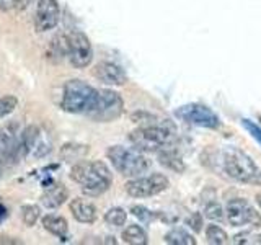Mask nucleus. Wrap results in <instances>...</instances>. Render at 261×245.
Masks as SVG:
<instances>
[{
	"label": "nucleus",
	"mask_w": 261,
	"mask_h": 245,
	"mask_svg": "<svg viewBox=\"0 0 261 245\" xmlns=\"http://www.w3.org/2000/svg\"><path fill=\"white\" fill-rule=\"evenodd\" d=\"M216 162L224 174L243 185L261 186V168L255 163L248 154L239 147H225L216 154Z\"/></svg>",
	"instance_id": "nucleus-1"
},
{
	"label": "nucleus",
	"mask_w": 261,
	"mask_h": 245,
	"mask_svg": "<svg viewBox=\"0 0 261 245\" xmlns=\"http://www.w3.org/2000/svg\"><path fill=\"white\" fill-rule=\"evenodd\" d=\"M70 178L80 185L87 196H100L113 183V174L105 162H77L70 170Z\"/></svg>",
	"instance_id": "nucleus-2"
},
{
	"label": "nucleus",
	"mask_w": 261,
	"mask_h": 245,
	"mask_svg": "<svg viewBox=\"0 0 261 245\" xmlns=\"http://www.w3.org/2000/svg\"><path fill=\"white\" fill-rule=\"evenodd\" d=\"M176 128L168 119H160L157 125L139 126L129 134V141L141 152H159L167 149L175 141Z\"/></svg>",
	"instance_id": "nucleus-3"
},
{
	"label": "nucleus",
	"mask_w": 261,
	"mask_h": 245,
	"mask_svg": "<svg viewBox=\"0 0 261 245\" xmlns=\"http://www.w3.org/2000/svg\"><path fill=\"white\" fill-rule=\"evenodd\" d=\"M98 90L87 82L73 79L65 82L62 88L61 108L70 114H88L96 102Z\"/></svg>",
	"instance_id": "nucleus-4"
},
{
	"label": "nucleus",
	"mask_w": 261,
	"mask_h": 245,
	"mask_svg": "<svg viewBox=\"0 0 261 245\" xmlns=\"http://www.w3.org/2000/svg\"><path fill=\"white\" fill-rule=\"evenodd\" d=\"M106 157L111 162L114 170L119 172L122 177L136 178L150 168V160L141 151L133 149V147L111 145L106 151Z\"/></svg>",
	"instance_id": "nucleus-5"
},
{
	"label": "nucleus",
	"mask_w": 261,
	"mask_h": 245,
	"mask_svg": "<svg viewBox=\"0 0 261 245\" xmlns=\"http://www.w3.org/2000/svg\"><path fill=\"white\" fill-rule=\"evenodd\" d=\"M122 113H124L122 96L118 92H114V90L101 88V90H98L96 102L93 105L92 111H90L87 116L98 122H111L114 119H118Z\"/></svg>",
	"instance_id": "nucleus-6"
},
{
	"label": "nucleus",
	"mask_w": 261,
	"mask_h": 245,
	"mask_svg": "<svg viewBox=\"0 0 261 245\" xmlns=\"http://www.w3.org/2000/svg\"><path fill=\"white\" fill-rule=\"evenodd\" d=\"M67 38V57L75 69H85L93 61V47L85 33L72 30L65 35Z\"/></svg>",
	"instance_id": "nucleus-7"
},
{
	"label": "nucleus",
	"mask_w": 261,
	"mask_h": 245,
	"mask_svg": "<svg viewBox=\"0 0 261 245\" xmlns=\"http://www.w3.org/2000/svg\"><path fill=\"white\" fill-rule=\"evenodd\" d=\"M175 116L193 126L217 129L220 128V119L209 106L202 103H188L175 110Z\"/></svg>",
	"instance_id": "nucleus-8"
},
{
	"label": "nucleus",
	"mask_w": 261,
	"mask_h": 245,
	"mask_svg": "<svg viewBox=\"0 0 261 245\" xmlns=\"http://www.w3.org/2000/svg\"><path fill=\"white\" fill-rule=\"evenodd\" d=\"M170 186V180L163 174H152L149 177L130 178L124 185V190L133 198H150L160 194Z\"/></svg>",
	"instance_id": "nucleus-9"
},
{
	"label": "nucleus",
	"mask_w": 261,
	"mask_h": 245,
	"mask_svg": "<svg viewBox=\"0 0 261 245\" xmlns=\"http://www.w3.org/2000/svg\"><path fill=\"white\" fill-rule=\"evenodd\" d=\"M225 217L228 220V224L233 227H243V226L258 227L261 224L259 212L243 198H235L232 201H228L225 208Z\"/></svg>",
	"instance_id": "nucleus-10"
},
{
	"label": "nucleus",
	"mask_w": 261,
	"mask_h": 245,
	"mask_svg": "<svg viewBox=\"0 0 261 245\" xmlns=\"http://www.w3.org/2000/svg\"><path fill=\"white\" fill-rule=\"evenodd\" d=\"M61 20V8L57 0H38L35 13V28L39 33H47L57 27Z\"/></svg>",
	"instance_id": "nucleus-11"
},
{
	"label": "nucleus",
	"mask_w": 261,
	"mask_h": 245,
	"mask_svg": "<svg viewBox=\"0 0 261 245\" xmlns=\"http://www.w3.org/2000/svg\"><path fill=\"white\" fill-rule=\"evenodd\" d=\"M93 77L100 80L101 84L113 85V87H121L127 84V74L114 62H98L93 69Z\"/></svg>",
	"instance_id": "nucleus-12"
},
{
	"label": "nucleus",
	"mask_w": 261,
	"mask_h": 245,
	"mask_svg": "<svg viewBox=\"0 0 261 245\" xmlns=\"http://www.w3.org/2000/svg\"><path fill=\"white\" fill-rule=\"evenodd\" d=\"M72 216L82 224H93L96 220V208L85 198H73L69 204Z\"/></svg>",
	"instance_id": "nucleus-13"
},
{
	"label": "nucleus",
	"mask_w": 261,
	"mask_h": 245,
	"mask_svg": "<svg viewBox=\"0 0 261 245\" xmlns=\"http://www.w3.org/2000/svg\"><path fill=\"white\" fill-rule=\"evenodd\" d=\"M67 198H69L67 188L61 183H57L51 188H47V191L41 196V203H43V206H46L47 209H56V208H59L61 204H64Z\"/></svg>",
	"instance_id": "nucleus-14"
},
{
	"label": "nucleus",
	"mask_w": 261,
	"mask_h": 245,
	"mask_svg": "<svg viewBox=\"0 0 261 245\" xmlns=\"http://www.w3.org/2000/svg\"><path fill=\"white\" fill-rule=\"evenodd\" d=\"M159 163L165 167V168L175 172V174H183V172L186 170L183 159L179 157L176 152L170 151L168 147H167V149L159 151Z\"/></svg>",
	"instance_id": "nucleus-15"
},
{
	"label": "nucleus",
	"mask_w": 261,
	"mask_h": 245,
	"mask_svg": "<svg viewBox=\"0 0 261 245\" xmlns=\"http://www.w3.org/2000/svg\"><path fill=\"white\" fill-rule=\"evenodd\" d=\"M41 223H43V227L46 229L47 232H51L53 235H57L64 239L65 235L69 232V224L65 217L62 216H56V214H47L41 219Z\"/></svg>",
	"instance_id": "nucleus-16"
},
{
	"label": "nucleus",
	"mask_w": 261,
	"mask_h": 245,
	"mask_svg": "<svg viewBox=\"0 0 261 245\" xmlns=\"http://www.w3.org/2000/svg\"><path fill=\"white\" fill-rule=\"evenodd\" d=\"M122 237V242L129 243V245H145L149 242V237H147V232L144 231V227L133 224V226H127L124 231L121 234Z\"/></svg>",
	"instance_id": "nucleus-17"
},
{
	"label": "nucleus",
	"mask_w": 261,
	"mask_h": 245,
	"mask_svg": "<svg viewBox=\"0 0 261 245\" xmlns=\"http://www.w3.org/2000/svg\"><path fill=\"white\" fill-rule=\"evenodd\" d=\"M20 134V122L13 121L10 125L0 128V155L10 147Z\"/></svg>",
	"instance_id": "nucleus-18"
},
{
	"label": "nucleus",
	"mask_w": 261,
	"mask_h": 245,
	"mask_svg": "<svg viewBox=\"0 0 261 245\" xmlns=\"http://www.w3.org/2000/svg\"><path fill=\"white\" fill-rule=\"evenodd\" d=\"M90 147L85 144H64L61 149V157L65 162H80L88 154Z\"/></svg>",
	"instance_id": "nucleus-19"
},
{
	"label": "nucleus",
	"mask_w": 261,
	"mask_h": 245,
	"mask_svg": "<svg viewBox=\"0 0 261 245\" xmlns=\"http://www.w3.org/2000/svg\"><path fill=\"white\" fill-rule=\"evenodd\" d=\"M47 57L53 59L54 62H59L64 57H67V38H65V35L53 38V41L49 43Z\"/></svg>",
	"instance_id": "nucleus-20"
},
{
	"label": "nucleus",
	"mask_w": 261,
	"mask_h": 245,
	"mask_svg": "<svg viewBox=\"0 0 261 245\" xmlns=\"http://www.w3.org/2000/svg\"><path fill=\"white\" fill-rule=\"evenodd\" d=\"M165 242L170 245H196L194 237L185 229H171L165 234Z\"/></svg>",
	"instance_id": "nucleus-21"
},
{
	"label": "nucleus",
	"mask_w": 261,
	"mask_h": 245,
	"mask_svg": "<svg viewBox=\"0 0 261 245\" xmlns=\"http://www.w3.org/2000/svg\"><path fill=\"white\" fill-rule=\"evenodd\" d=\"M127 220V212L122 208H110L105 212V223L113 227H122Z\"/></svg>",
	"instance_id": "nucleus-22"
},
{
	"label": "nucleus",
	"mask_w": 261,
	"mask_h": 245,
	"mask_svg": "<svg viewBox=\"0 0 261 245\" xmlns=\"http://www.w3.org/2000/svg\"><path fill=\"white\" fill-rule=\"evenodd\" d=\"M206 239L212 245H224L228 242V235L222 227H219L216 224H211L206 229Z\"/></svg>",
	"instance_id": "nucleus-23"
},
{
	"label": "nucleus",
	"mask_w": 261,
	"mask_h": 245,
	"mask_svg": "<svg viewBox=\"0 0 261 245\" xmlns=\"http://www.w3.org/2000/svg\"><path fill=\"white\" fill-rule=\"evenodd\" d=\"M39 216H41V209L36 204H23L21 206V219L28 227L35 226Z\"/></svg>",
	"instance_id": "nucleus-24"
},
{
	"label": "nucleus",
	"mask_w": 261,
	"mask_h": 245,
	"mask_svg": "<svg viewBox=\"0 0 261 245\" xmlns=\"http://www.w3.org/2000/svg\"><path fill=\"white\" fill-rule=\"evenodd\" d=\"M130 121L136 122L139 126H150V125H157L160 119L155 116V114L141 110V111H134L130 114Z\"/></svg>",
	"instance_id": "nucleus-25"
},
{
	"label": "nucleus",
	"mask_w": 261,
	"mask_h": 245,
	"mask_svg": "<svg viewBox=\"0 0 261 245\" xmlns=\"http://www.w3.org/2000/svg\"><path fill=\"white\" fill-rule=\"evenodd\" d=\"M16 106H18V100H16V96H13V95L0 96V119L7 118L8 114H12Z\"/></svg>",
	"instance_id": "nucleus-26"
},
{
	"label": "nucleus",
	"mask_w": 261,
	"mask_h": 245,
	"mask_svg": "<svg viewBox=\"0 0 261 245\" xmlns=\"http://www.w3.org/2000/svg\"><path fill=\"white\" fill-rule=\"evenodd\" d=\"M204 216H206L209 220H222L225 217V209L220 206L219 203H209L204 208Z\"/></svg>",
	"instance_id": "nucleus-27"
},
{
	"label": "nucleus",
	"mask_w": 261,
	"mask_h": 245,
	"mask_svg": "<svg viewBox=\"0 0 261 245\" xmlns=\"http://www.w3.org/2000/svg\"><path fill=\"white\" fill-rule=\"evenodd\" d=\"M130 212H133L134 217H137L139 220H142V223H150V220L155 217V214L150 209H147L145 206H137V204L130 208Z\"/></svg>",
	"instance_id": "nucleus-28"
},
{
	"label": "nucleus",
	"mask_w": 261,
	"mask_h": 245,
	"mask_svg": "<svg viewBox=\"0 0 261 245\" xmlns=\"http://www.w3.org/2000/svg\"><path fill=\"white\" fill-rule=\"evenodd\" d=\"M242 125L243 128L248 131V134L255 139L256 142L261 144V128L256 125V122H253L251 119H242Z\"/></svg>",
	"instance_id": "nucleus-29"
},
{
	"label": "nucleus",
	"mask_w": 261,
	"mask_h": 245,
	"mask_svg": "<svg viewBox=\"0 0 261 245\" xmlns=\"http://www.w3.org/2000/svg\"><path fill=\"white\" fill-rule=\"evenodd\" d=\"M186 224H188V227H190L193 232L198 234V232L202 231V226H204L202 216L199 214V212H193V214L186 219Z\"/></svg>",
	"instance_id": "nucleus-30"
},
{
	"label": "nucleus",
	"mask_w": 261,
	"mask_h": 245,
	"mask_svg": "<svg viewBox=\"0 0 261 245\" xmlns=\"http://www.w3.org/2000/svg\"><path fill=\"white\" fill-rule=\"evenodd\" d=\"M31 0H12V7L15 8L16 12H23L27 10V8L30 7Z\"/></svg>",
	"instance_id": "nucleus-31"
},
{
	"label": "nucleus",
	"mask_w": 261,
	"mask_h": 245,
	"mask_svg": "<svg viewBox=\"0 0 261 245\" xmlns=\"http://www.w3.org/2000/svg\"><path fill=\"white\" fill-rule=\"evenodd\" d=\"M0 243H23L21 240H13V237H0Z\"/></svg>",
	"instance_id": "nucleus-32"
},
{
	"label": "nucleus",
	"mask_w": 261,
	"mask_h": 245,
	"mask_svg": "<svg viewBox=\"0 0 261 245\" xmlns=\"http://www.w3.org/2000/svg\"><path fill=\"white\" fill-rule=\"evenodd\" d=\"M12 7V2H8V0H0V10H8V8Z\"/></svg>",
	"instance_id": "nucleus-33"
},
{
	"label": "nucleus",
	"mask_w": 261,
	"mask_h": 245,
	"mask_svg": "<svg viewBox=\"0 0 261 245\" xmlns=\"http://www.w3.org/2000/svg\"><path fill=\"white\" fill-rule=\"evenodd\" d=\"M5 216H7V209H5V208L2 206V204H0V220H2V219H4Z\"/></svg>",
	"instance_id": "nucleus-34"
},
{
	"label": "nucleus",
	"mask_w": 261,
	"mask_h": 245,
	"mask_svg": "<svg viewBox=\"0 0 261 245\" xmlns=\"http://www.w3.org/2000/svg\"><path fill=\"white\" fill-rule=\"evenodd\" d=\"M103 243H113L114 245V243H118V242H116L114 237H106V240H103Z\"/></svg>",
	"instance_id": "nucleus-35"
},
{
	"label": "nucleus",
	"mask_w": 261,
	"mask_h": 245,
	"mask_svg": "<svg viewBox=\"0 0 261 245\" xmlns=\"http://www.w3.org/2000/svg\"><path fill=\"white\" fill-rule=\"evenodd\" d=\"M256 204H258V208H259V211H261V193L256 194Z\"/></svg>",
	"instance_id": "nucleus-36"
},
{
	"label": "nucleus",
	"mask_w": 261,
	"mask_h": 245,
	"mask_svg": "<svg viewBox=\"0 0 261 245\" xmlns=\"http://www.w3.org/2000/svg\"><path fill=\"white\" fill-rule=\"evenodd\" d=\"M256 243H261V234H259V235L256 237Z\"/></svg>",
	"instance_id": "nucleus-37"
}]
</instances>
